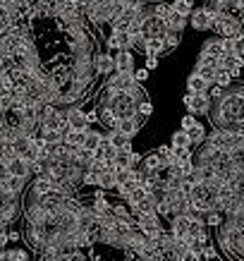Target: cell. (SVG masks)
<instances>
[{"mask_svg":"<svg viewBox=\"0 0 244 261\" xmlns=\"http://www.w3.org/2000/svg\"><path fill=\"white\" fill-rule=\"evenodd\" d=\"M129 41H132V36H129L125 29H118V32H113L111 36H108L105 46L115 48V50H129Z\"/></svg>","mask_w":244,"mask_h":261,"instance_id":"obj_8","label":"cell"},{"mask_svg":"<svg viewBox=\"0 0 244 261\" xmlns=\"http://www.w3.org/2000/svg\"><path fill=\"white\" fill-rule=\"evenodd\" d=\"M153 67H158V58L149 56L146 58V70H153Z\"/></svg>","mask_w":244,"mask_h":261,"instance_id":"obj_30","label":"cell"},{"mask_svg":"<svg viewBox=\"0 0 244 261\" xmlns=\"http://www.w3.org/2000/svg\"><path fill=\"white\" fill-rule=\"evenodd\" d=\"M180 39H182V34L168 32L166 36H163V43H166V53H168V50H175V48L180 46Z\"/></svg>","mask_w":244,"mask_h":261,"instance_id":"obj_20","label":"cell"},{"mask_svg":"<svg viewBox=\"0 0 244 261\" xmlns=\"http://www.w3.org/2000/svg\"><path fill=\"white\" fill-rule=\"evenodd\" d=\"M204 259L215 261V259H218V249H215V247H211V245H206L204 247Z\"/></svg>","mask_w":244,"mask_h":261,"instance_id":"obj_25","label":"cell"},{"mask_svg":"<svg viewBox=\"0 0 244 261\" xmlns=\"http://www.w3.org/2000/svg\"><path fill=\"white\" fill-rule=\"evenodd\" d=\"M10 180V170H8V163L0 161V185H5Z\"/></svg>","mask_w":244,"mask_h":261,"instance_id":"obj_26","label":"cell"},{"mask_svg":"<svg viewBox=\"0 0 244 261\" xmlns=\"http://www.w3.org/2000/svg\"><path fill=\"white\" fill-rule=\"evenodd\" d=\"M189 22H192V27H194L197 32H208V29L213 32V17H211V12H208L206 8L194 10L192 17H189Z\"/></svg>","mask_w":244,"mask_h":261,"instance_id":"obj_4","label":"cell"},{"mask_svg":"<svg viewBox=\"0 0 244 261\" xmlns=\"http://www.w3.org/2000/svg\"><path fill=\"white\" fill-rule=\"evenodd\" d=\"M115 65H118V72H134L132 50H118V56H115Z\"/></svg>","mask_w":244,"mask_h":261,"instance_id":"obj_12","label":"cell"},{"mask_svg":"<svg viewBox=\"0 0 244 261\" xmlns=\"http://www.w3.org/2000/svg\"><path fill=\"white\" fill-rule=\"evenodd\" d=\"M232 74L230 72H225V70H221L218 72V77H215V87H223V89H230V84H232Z\"/></svg>","mask_w":244,"mask_h":261,"instance_id":"obj_21","label":"cell"},{"mask_svg":"<svg viewBox=\"0 0 244 261\" xmlns=\"http://www.w3.org/2000/svg\"><path fill=\"white\" fill-rule=\"evenodd\" d=\"M84 135H87V132H74V129H72L70 135L65 137V142L72 144V146H84Z\"/></svg>","mask_w":244,"mask_h":261,"instance_id":"obj_22","label":"cell"},{"mask_svg":"<svg viewBox=\"0 0 244 261\" xmlns=\"http://www.w3.org/2000/svg\"><path fill=\"white\" fill-rule=\"evenodd\" d=\"M187 19L189 17H182L180 12H170V15L166 17V29L168 32H175V34H182V29L187 27Z\"/></svg>","mask_w":244,"mask_h":261,"instance_id":"obj_11","label":"cell"},{"mask_svg":"<svg viewBox=\"0 0 244 261\" xmlns=\"http://www.w3.org/2000/svg\"><path fill=\"white\" fill-rule=\"evenodd\" d=\"M211 87H213V84H208V82H206L197 70L187 77V91H192V94H208V91H211Z\"/></svg>","mask_w":244,"mask_h":261,"instance_id":"obj_7","label":"cell"},{"mask_svg":"<svg viewBox=\"0 0 244 261\" xmlns=\"http://www.w3.org/2000/svg\"><path fill=\"white\" fill-rule=\"evenodd\" d=\"M182 103H184L189 115H211L213 98L208 94H192V91H187Z\"/></svg>","mask_w":244,"mask_h":261,"instance_id":"obj_1","label":"cell"},{"mask_svg":"<svg viewBox=\"0 0 244 261\" xmlns=\"http://www.w3.org/2000/svg\"><path fill=\"white\" fill-rule=\"evenodd\" d=\"M65 120H67V125L74 129V132H89L91 127H89V118L87 113L77 108V106H67L65 108Z\"/></svg>","mask_w":244,"mask_h":261,"instance_id":"obj_3","label":"cell"},{"mask_svg":"<svg viewBox=\"0 0 244 261\" xmlns=\"http://www.w3.org/2000/svg\"><path fill=\"white\" fill-rule=\"evenodd\" d=\"M41 139H43V144H53V146H58V144L65 142V135L60 132V129H43V132H41Z\"/></svg>","mask_w":244,"mask_h":261,"instance_id":"obj_16","label":"cell"},{"mask_svg":"<svg viewBox=\"0 0 244 261\" xmlns=\"http://www.w3.org/2000/svg\"><path fill=\"white\" fill-rule=\"evenodd\" d=\"M87 118H89V125H91V122H98V120H101V115H98V111H89Z\"/></svg>","mask_w":244,"mask_h":261,"instance_id":"obj_29","label":"cell"},{"mask_svg":"<svg viewBox=\"0 0 244 261\" xmlns=\"http://www.w3.org/2000/svg\"><path fill=\"white\" fill-rule=\"evenodd\" d=\"M189 225H192V216H173V223H170V232L175 238H187L189 235Z\"/></svg>","mask_w":244,"mask_h":261,"instance_id":"obj_9","label":"cell"},{"mask_svg":"<svg viewBox=\"0 0 244 261\" xmlns=\"http://www.w3.org/2000/svg\"><path fill=\"white\" fill-rule=\"evenodd\" d=\"M173 10L175 12H180L182 17H192V12H194V0H175L173 3Z\"/></svg>","mask_w":244,"mask_h":261,"instance_id":"obj_18","label":"cell"},{"mask_svg":"<svg viewBox=\"0 0 244 261\" xmlns=\"http://www.w3.org/2000/svg\"><path fill=\"white\" fill-rule=\"evenodd\" d=\"M137 111H139V115H142V118H149L151 113H153V106H151L149 101H144V103H139V106H137Z\"/></svg>","mask_w":244,"mask_h":261,"instance_id":"obj_23","label":"cell"},{"mask_svg":"<svg viewBox=\"0 0 244 261\" xmlns=\"http://www.w3.org/2000/svg\"><path fill=\"white\" fill-rule=\"evenodd\" d=\"M3 187H5L8 192H12V194H17V197H19V194L24 192V187H26V180H22V177H12V175H10V180L5 182Z\"/></svg>","mask_w":244,"mask_h":261,"instance_id":"obj_19","label":"cell"},{"mask_svg":"<svg viewBox=\"0 0 244 261\" xmlns=\"http://www.w3.org/2000/svg\"><path fill=\"white\" fill-rule=\"evenodd\" d=\"M170 146H173L175 151L192 149V139H189V135L184 132V129H180V132H175V135H173V139H170Z\"/></svg>","mask_w":244,"mask_h":261,"instance_id":"obj_14","label":"cell"},{"mask_svg":"<svg viewBox=\"0 0 244 261\" xmlns=\"http://www.w3.org/2000/svg\"><path fill=\"white\" fill-rule=\"evenodd\" d=\"M8 170L12 177H22V180H29L32 177V168H29V161L17 156V159L8 161Z\"/></svg>","mask_w":244,"mask_h":261,"instance_id":"obj_6","label":"cell"},{"mask_svg":"<svg viewBox=\"0 0 244 261\" xmlns=\"http://www.w3.org/2000/svg\"><path fill=\"white\" fill-rule=\"evenodd\" d=\"M142 125H144V118H142V115H137V118H132V120H120L115 129H120L127 139H132V137L142 129Z\"/></svg>","mask_w":244,"mask_h":261,"instance_id":"obj_10","label":"cell"},{"mask_svg":"<svg viewBox=\"0 0 244 261\" xmlns=\"http://www.w3.org/2000/svg\"><path fill=\"white\" fill-rule=\"evenodd\" d=\"M235 53H237L239 58H244V34L235 39Z\"/></svg>","mask_w":244,"mask_h":261,"instance_id":"obj_27","label":"cell"},{"mask_svg":"<svg viewBox=\"0 0 244 261\" xmlns=\"http://www.w3.org/2000/svg\"><path fill=\"white\" fill-rule=\"evenodd\" d=\"M103 139H105V135H101V132H96V129H89L87 135H84V149L96 151V149H98V146L103 144Z\"/></svg>","mask_w":244,"mask_h":261,"instance_id":"obj_15","label":"cell"},{"mask_svg":"<svg viewBox=\"0 0 244 261\" xmlns=\"http://www.w3.org/2000/svg\"><path fill=\"white\" fill-rule=\"evenodd\" d=\"M146 77H149V70H146V67H144V70H134V80L139 82V84L146 82Z\"/></svg>","mask_w":244,"mask_h":261,"instance_id":"obj_28","label":"cell"},{"mask_svg":"<svg viewBox=\"0 0 244 261\" xmlns=\"http://www.w3.org/2000/svg\"><path fill=\"white\" fill-rule=\"evenodd\" d=\"M94 67H96V74H113V72H118L115 58L108 56V53H96L94 56Z\"/></svg>","mask_w":244,"mask_h":261,"instance_id":"obj_5","label":"cell"},{"mask_svg":"<svg viewBox=\"0 0 244 261\" xmlns=\"http://www.w3.org/2000/svg\"><path fill=\"white\" fill-rule=\"evenodd\" d=\"M146 56H153L158 58L160 53H166V43H163V39H149L146 41V50H144Z\"/></svg>","mask_w":244,"mask_h":261,"instance_id":"obj_17","label":"cell"},{"mask_svg":"<svg viewBox=\"0 0 244 261\" xmlns=\"http://www.w3.org/2000/svg\"><path fill=\"white\" fill-rule=\"evenodd\" d=\"M197 122H199V120L194 118V115H189V113H187V115L182 118V129H184V132H189V129H192V127L197 125Z\"/></svg>","mask_w":244,"mask_h":261,"instance_id":"obj_24","label":"cell"},{"mask_svg":"<svg viewBox=\"0 0 244 261\" xmlns=\"http://www.w3.org/2000/svg\"><path fill=\"white\" fill-rule=\"evenodd\" d=\"M113 208H115V206L103 197V192H98V194L94 197V211L98 214V218H103V216H113Z\"/></svg>","mask_w":244,"mask_h":261,"instance_id":"obj_13","label":"cell"},{"mask_svg":"<svg viewBox=\"0 0 244 261\" xmlns=\"http://www.w3.org/2000/svg\"><path fill=\"white\" fill-rule=\"evenodd\" d=\"M137 225L142 230L146 238L151 240H158L160 238V232H163V225H160V216L158 214H142L137 216Z\"/></svg>","mask_w":244,"mask_h":261,"instance_id":"obj_2","label":"cell"}]
</instances>
